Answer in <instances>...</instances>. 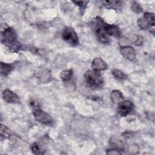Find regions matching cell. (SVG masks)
<instances>
[{"label": "cell", "mask_w": 155, "mask_h": 155, "mask_svg": "<svg viewBox=\"0 0 155 155\" xmlns=\"http://www.w3.org/2000/svg\"><path fill=\"white\" fill-rule=\"evenodd\" d=\"M103 5L106 7H118L122 4V1H105L102 2Z\"/></svg>", "instance_id": "obj_16"}, {"label": "cell", "mask_w": 155, "mask_h": 155, "mask_svg": "<svg viewBox=\"0 0 155 155\" xmlns=\"http://www.w3.org/2000/svg\"><path fill=\"white\" fill-rule=\"evenodd\" d=\"M50 77V74L48 70H44L42 73V75L40 76V78L42 79V81L45 82L49 81V78Z\"/></svg>", "instance_id": "obj_22"}, {"label": "cell", "mask_w": 155, "mask_h": 155, "mask_svg": "<svg viewBox=\"0 0 155 155\" xmlns=\"http://www.w3.org/2000/svg\"><path fill=\"white\" fill-rule=\"evenodd\" d=\"M92 70L96 71H103L107 68V65L105 62L100 58H96L93 59L91 65Z\"/></svg>", "instance_id": "obj_11"}, {"label": "cell", "mask_w": 155, "mask_h": 155, "mask_svg": "<svg viewBox=\"0 0 155 155\" xmlns=\"http://www.w3.org/2000/svg\"><path fill=\"white\" fill-rule=\"evenodd\" d=\"M111 73L113 74V76L117 79L120 80V81H122V80H125L127 79V75L124 73L122 71L117 70V69H114L112 70Z\"/></svg>", "instance_id": "obj_15"}, {"label": "cell", "mask_w": 155, "mask_h": 155, "mask_svg": "<svg viewBox=\"0 0 155 155\" xmlns=\"http://www.w3.org/2000/svg\"><path fill=\"white\" fill-rule=\"evenodd\" d=\"M2 42L8 48L16 51L21 48L20 44L16 41L17 35L14 29L11 27H7L2 31Z\"/></svg>", "instance_id": "obj_1"}, {"label": "cell", "mask_w": 155, "mask_h": 155, "mask_svg": "<svg viewBox=\"0 0 155 155\" xmlns=\"http://www.w3.org/2000/svg\"><path fill=\"white\" fill-rule=\"evenodd\" d=\"M110 97L111 101L114 103L119 104L120 102H121L123 101V96L122 93L119 90H113L111 91L110 94Z\"/></svg>", "instance_id": "obj_12"}, {"label": "cell", "mask_w": 155, "mask_h": 155, "mask_svg": "<svg viewBox=\"0 0 155 155\" xmlns=\"http://www.w3.org/2000/svg\"><path fill=\"white\" fill-rule=\"evenodd\" d=\"M14 67L12 64L1 62V73L4 76H7L13 70Z\"/></svg>", "instance_id": "obj_13"}, {"label": "cell", "mask_w": 155, "mask_h": 155, "mask_svg": "<svg viewBox=\"0 0 155 155\" xmlns=\"http://www.w3.org/2000/svg\"><path fill=\"white\" fill-rule=\"evenodd\" d=\"M134 105L130 101H122L118 104L117 111L122 116H126L133 111Z\"/></svg>", "instance_id": "obj_7"}, {"label": "cell", "mask_w": 155, "mask_h": 155, "mask_svg": "<svg viewBox=\"0 0 155 155\" xmlns=\"http://www.w3.org/2000/svg\"><path fill=\"white\" fill-rule=\"evenodd\" d=\"M84 78L87 84L91 87H99L104 82L102 76L99 71L88 70L85 73Z\"/></svg>", "instance_id": "obj_2"}, {"label": "cell", "mask_w": 155, "mask_h": 155, "mask_svg": "<svg viewBox=\"0 0 155 155\" xmlns=\"http://www.w3.org/2000/svg\"><path fill=\"white\" fill-rule=\"evenodd\" d=\"M96 26L95 27V33L97 40L103 44H108L110 39L103 29L104 21L99 17L96 18Z\"/></svg>", "instance_id": "obj_4"}, {"label": "cell", "mask_w": 155, "mask_h": 155, "mask_svg": "<svg viewBox=\"0 0 155 155\" xmlns=\"http://www.w3.org/2000/svg\"><path fill=\"white\" fill-rule=\"evenodd\" d=\"M103 29L108 36L109 35L115 38H118L120 36L121 34L120 30L118 26L114 24H109L104 22Z\"/></svg>", "instance_id": "obj_8"}, {"label": "cell", "mask_w": 155, "mask_h": 155, "mask_svg": "<svg viewBox=\"0 0 155 155\" xmlns=\"http://www.w3.org/2000/svg\"><path fill=\"white\" fill-rule=\"evenodd\" d=\"M73 2L76 5H78L81 9V10H84L88 3V1H73Z\"/></svg>", "instance_id": "obj_21"}, {"label": "cell", "mask_w": 155, "mask_h": 155, "mask_svg": "<svg viewBox=\"0 0 155 155\" xmlns=\"http://www.w3.org/2000/svg\"><path fill=\"white\" fill-rule=\"evenodd\" d=\"M2 97L5 101L8 103L17 104L20 102L19 96L9 89H5L3 91Z\"/></svg>", "instance_id": "obj_9"}, {"label": "cell", "mask_w": 155, "mask_h": 155, "mask_svg": "<svg viewBox=\"0 0 155 155\" xmlns=\"http://www.w3.org/2000/svg\"><path fill=\"white\" fill-rule=\"evenodd\" d=\"M33 114L35 119L42 124L50 125L53 121L51 116L48 113L41 110L39 108L34 109Z\"/></svg>", "instance_id": "obj_6"}, {"label": "cell", "mask_w": 155, "mask_h": 155, "mask_svg": "<svg viewBox=\"0 0 155 155\" xmlns=\"http://www.w3.org/2000/svg\"><path fill=\"white\" fill-rule=\"evenodd\" d=\"M120 54L129 61H133L136 58V53L134 49L130 46H124L120 48Z\"/></svg>", "instance_id": "obj_10"}, {"label": "cell", "mask_w": 155, "mask_h": 155, "mask_svg": "<svg viewBox=\"0 0 155 155\" xmlns=\"http://www.w3.org/2000/svg\"><path fill=\"white\" fill-rule=\"evenodd\" d=\"M130 40H131V41L136 45H140L143 43V38L139 35H131L130 36Z\"/></svg>", "instance_id": "obj_17"}, {"label": "cell", "mask_w": 155, "mask_h": 155, "mask_svg": "<svg viewBox=\"0 0 155 155\" xmlns=\"http://www.w3.org/2000/svg\"><path fill=\"white\" fill-rule=\"evenodd\" d=\"M1 136H4V137H8L10 136V130L2 124L1 126Z\"/></svg>", "instance_id": "obj_20"}, {"label": "cell", "mask_w": 155, "mask_h": 155, "mask_svg": "<svg viewBox=\"0 0 155 155\" xmlns=\"http://www.w3.org/2000/svg\"><path fill=\"white\" fill-rule=\"evenodd\" d=\"M73 74V71L71 69L65 70L62 71L61 73L60 76H61V79L63 81L66 82V81H68L69 80H70L71 79Z\"/></svg>", "instance_id": "obj_14"}, {"label": "cell", "mask_w": 155, "mask_h": 155, "mask_svg": "<svg viewBox=\"0 0 155 155\" xmlns=\"http://www.w3.org/2000/svg\"><path fill=\"white\" fill-rule=\"evenodd\" d=\"M31 150L34 154H42L44 153V151L40 149L38 144L36 143H33L31 145Z\"/></svg>", "instance_id": "obj_19"}, {"label": "cell", "mask_w": 155, "mask_h": 155, "mask_svg": "<svg viewBox=\"0 0 155 155\" xmlns=\"http://www.w3.org/2000/svg\"><path fill=\"white\" fill-rule=\"evenodd\" d=\"M107 154H120L121 152L119 151V150H116V149H111L108 150V151H107Z\"/></svg>", "instance_id": "obj_23"}, {"label": "cell", "mask_w": 155, "mask_h": 155, "mask_svg": "<svg viewBox=\"0 0 155 155\" xmlns=\"http://www.w3.org/2000/svg\"><path fill=\"white\" fill-rule=\"evenodd\" d=\"M155 24V18L154 13L150 12H145L141 18L137 20V25L142 30H146L150 27L154 28Z\"/></svg>", "instance_id": "obj_5"}, {"label": "cell", "mask_w": 155, "mask_h": 155, "mask_svg": "<svg viewBox=\"0 0 155 155\" xmlns=\"http://www.w3.org/2000/svg\"><path fill=\"white\" fill-rule=\"evenodd\" d=\"M131 8L132 10L136 13H139L142 12L143 10L140 5L136 1L131 2Z\"/></svg>", "instance_id": "obj_18"}, {"label": "cell", "mask_w": 155, "mask_h": 155, "mask_svg": "<svg viewBox=\"0 0 155 155\" xmlns=\"http://www.w3.org/2000/svg\"><path fill=\"white\" fill-rule=\"evenodd\" d=\"M62 39L72 46H76L79 44L78 36L73 28L66 27L62 33Z\"/></svg>", "instance_id": "obj_3"}]
</instances>
